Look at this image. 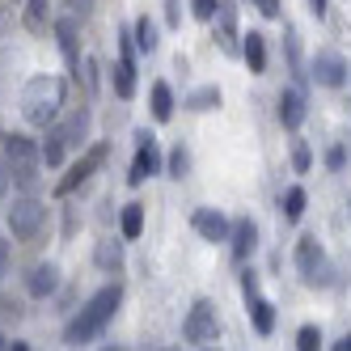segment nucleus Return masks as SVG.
I'll list each match as a JSON object with an SVG mask.
<instances>
[{
    "instance_id": "nucleus-1",
    "label": "nucleus",
    "mask_w": 351,
    "mask_h": 351,
    "mask_svg": "<svg viewBox=\"0 0 351 351\" xmlns=\"http://www.w3.org/2000/svg\"><path fill=\"white\" fill-rule=\"evenodd\" d=\"M119 305H123V288H119V284H106L102 292H93V296L85 300V309L64 326V339H68L72 347H81V343L97 339V335L106 330V322L119 313Z\"/></svg>"
},
{
    "instance_id": "nucleus-2",
    "label": "nucleus",
    "mask_w": 351,
    "mask_h": 351,
    "mask_svg": "<svg viewBox=\"0 0 351 351\" xmlns=\"http://www.w3.org/2000/svg\"><path fill=\"white\" fill-rule=\"evenodd\" d=\"M64 97H68V85L64 77H34L26 89H21V114H26L30 128H51L64 110Z\"/></svg>"
},
{
    "instance_id": "nucleus-3",
    "label": "nucleus",
    "mask_w": 351,
    "mask_h": 351,
    "mask_svg": "<svg viewBox=\"0 0 351 351\" xmlns=\"http://www.w3.org/2000/svg\"><path fill=\"white\" fill-rule=\"evenodd\" d=\"M165 169V157H161V148H157V136L153 132H136V161L128 169V186H140L144 178H153V173Z\"/></svg>"
},
{
    "instance_id": "nucleus-4",
    "label": "nucleus",
    "mask_w": 351,
    "mask_h": 351,
    "mask_svg": "<svg viewBox=\"0 0 351 351\" xmlns=\"http://www.w3.org/2000/svg\"><path fill=\"white\" fill-rule=\"evenodd\" d=\"M106 157H110V148H106V144H89V148H85V157H81L77 165H72L60 182H56V195H60V199H68L77 186H85V182L93 178V173L106 165Z\"/></svg>"
},
{
    "instance_id": "nucleus-5",
    "label": "nucleus",
    "mask_w": 351,
    "mask_h": 351,
    "mask_svg": "<svg viewBox=\"0 0 351 351\" xmlns=\"http://www.w3.org/2000/svg\"><path fill=\"white\" fill-rule=\"evenodd\" d=\"M296 271L305 284H330V267H326V250L313 233H305L296 241Z\"/></svg>"
},
{
    "instance_id": "nucleus-6",
    "label": "nucleus",
    "mask_w": 351,
    "mask_h": 351,
    "mask_svg": "<svg viewBox=\"0 0 351 351\" xmlns=\"http://www.w3.org/2000/svg\"><path fill=\"white\" fill-rule=\"evenodd\" d=\"M182 335H186V343H195V347L216 343L220 317H216V305H212V300H195L191 313H186V322H182Z\"/></svg>"
},
{
    "instance_id": "nucleus-7",
    "label": "nucleus",
    "mask_w": 351,
    "mask_h": 351,
    "mask_svg": "<svg viewBox=\"0 0 351 351\" xmlns=\"http://www.w3.org/2000/svg\"><path fill=\"white\" fill-rule=\"evenodd\" d=\"M43 220H47V208L38 204V199H17V204L9 208V233L17 241H30L43 229Z\"/></svg>"
},
{
    "instance_id": "nucleus-8",
    "label": "nucleus",
    "mask_w": 351,
    "mask_h": 351,
    "mask_svg": "<svg viewBox=\"0 0 351 351\" xmlns=\"http://www.w3.org/2000/svg\"><path fill=\"white\" fill-rule=\"evenodd\" d=\"M114 93L128 102L136 93V38L132 30H119V64H114Z\"/></svg>"
},
{
    "instance_id": "nucleus-9",
    "label": "nucleus",
    "mask_w": 351,
    "mask_h": 351,
    "mask_svg": "<svg viewBox=\"0 0 351 351\" xmlns=\"http://www.w3.org/2000/svg\"><path fill=\"white\" fill-rule=\"evenodd\" d=\"M51 30H56V43H60V51H64V64L81 77V38H77V30H81V21L72 17V13H64V17H56L51 21Z\"/></svg>"
},
{
    "instance_id": "nucleus-10",
    "label": "nucleus",
    "mask_w": 351,
    "mask_h": 351,
    "mask_svg": "<svg viewBox=\"0 0 351 351\" xmlns=\"http://www.w3.org/2000/svg\"><path fill=\"white\" fill-rule=\"evenodd\" d=\"M305 114H309V93H305V81H296L280 93V123L288 132H296L305 123Z\"/></svg>"
},
{
    "instance_id": "nucleus-11",
    "label": "nucleus",
    "mask_w": 351,
    "mask_h": 351,
    "mask_svg": "<svg viewBox=\"0 0 351 351\" xmlns=\"http://www.w3.org/2000/svg\"><path fill=\"white\" fill-rule=\"evenodd\" d=\"M313 81L326 85V89L347 85V60L339 51H330V47H322V51L313 56Z\"/></svg>"
},
{
    "instance_id": "nucleus-12",
    "label": "nucleus",
    "mask_w": 351,
    "mask_h": 351,
    "mask_svg": "<svg viewBox=\"0 0 351 351\" xmlns=\"http://www.w3.org/2000/svg\"><path fill=\"white\" fill-rule=\"evenodd\" d=\"M216 43H220V51H229V56H241V34H237V5L233 0H220L216 5Z\"/></svg>"
},
{
    "instance_id": "nucleus-13",
    "label": "nucleus",
    "mask_w": 351,
    "mask_h": 351,
    "mask_svg": "<svg viewBox=\"0 0 351 351\" xmlns=\"http://www.w3.org/2000/svg\"><path fill=\"white\" fill-rule=\"evenodd\" d=\"M191 224L204 241H229V229H233V224L224 220V212H216V208H195Z\"/></svg>"
},
{
    "instance_id": "nucleus-14",
    "label": "nucleus",
    "mask_w": 351,
    "mask_h": 351,
    "mask_svg": "<svg viewBox=\"0 0 351 351\" xmlns=\"http://www.w3.org/2000/svg\"><path fill=\"white\" fill-rule=\"evenodd\" d=\"M254 250H258V224L245 216V220H237L233 229H229V254H233L237 263H245Z\"/></svg>"
},
{
    "instance_id": "nucleus-15",
    "label": "nucleus",
    "mask_w": 351,
    "mask_h": 351,
    "mask_svg": "<svg viewBox=\"0 0 351 351\" xmlns=\"http://www.w3.org/2000/svg\"><path fill=\"white\" fill-rule=\"evenodd\" d=\"M56 288H60V267L56 263H38L30 275H26V292L30 296H56Z\"/></svg>"
},
{
    "instance_id": "nucleus-16",
    "label": "nucleus",
    "mask_w": 351,
    "mask_h": 351,
    "mask_svg": "<svg viewBox=\"0 0 351 351\" xmlns=\"http://www.w3.org/2000/svg\"><path fill=\"white\" fill-rule=\"evenodd\" d=\"M89 123H93V119H89V110H72L64 123L56 119V132L64 136V144H68V148H81V144H85V136H89Z\"/></svg>"
},
{
    "instance_id": "nucleus-17",
    "label": "nucleus",
    "mask_w": 351,
    "mask_h": 351,
    "mask_svg": "<svg viewBox=\"0 0 351 351\" xmlns=\"http://www.w3.org/2000/svg\"><path fill=\"white\" fill-rule=\"evenodd\" d=\"M241 60L250 64V72H267V34H241Z\"/></svg>"
},
{
    "instance_id": "nucleus-18",
    "label": "nucleus",
    "mask_w": 351,
    "mask_h": 351,
    "mask_svg": "<svg viewBox=\"0 0 351 351\" xmlns=\"http://www.w3.org/2000/svg\"><path fill=\"white\" fill-rule=\"evenodd\" d=\"M21 21H26L30 34H47V26H51V0H26L21 5Z\"/></svg>"
},
{
    "instance_id": "nucleus-19",
    "label": "nucleus",
    "mask_w": 351,
    "mask_h": 351,
    "mask_svg": "<svg viewBox=\"0 0 351 351\" xmlns=\"http://www.w3.org/2000/svg\"><path fill=\"white\" fill-rule=\"evenodd\" d=\"M5 157L9 165H30V161H43L38 157V144L30 136H5Z\"/></svg>"
},
{
    "instance_id": "nucleus-20",
    "label": "nucleus",
    "mask_w": 351,
    "mask_h": 351,
    "mask_svg": "<svg viewBox=\"0 0 351 351\" xmlns=\"http://www.w3.org/2000/svg\"><path fill=\"white\" fill-rule=\"evenodd\" d=\"M38 157H43V165H47V169H60V165H64V157H68V144H64V136L56 132V123L47 128V140L38 144Z\"/></svg>"
},
{
    "instance_id": "nucleus-21",
    "label": "nucleus",
    "mask_w": 351,
    "mask_h": 351,
    "mask_svg": "<svg viewBox=\"0 0 351 351\" xmlns=\"http://www.w3.org/2000/svg\"><path fill=\"white\" fill-rule=\"evenodd\" d=\"M93 263L102 267L106 275H119V271H123V241H114V237L97 241V250H93Z\"/></svg>"
},
{
    "instance_id": "nucleus-22",
    "label": "nucleus",
    "mask_w": 351,
    "mask_h": 351,
    "mask_svg": "<svg viewBox=\"0 0 351 351\" xmlns=\"http://www.w3.org/2000/svg\"><path fill=\"white\" fill-rule=\"evenodd\" d=\"M119 233H123V241H136L140 233H144V204H123V212H119Z\"/></svg>"
},
{
    "instance_id": "nucleus-23",
    "label": "nucleus",
    "mask_w": 351,
    "mask_h": 351,
    "mask_svg": "<svg viewBox=\"0 0 351 351\" xmlns=\"http://www.w3.org/2000/svg\"><path fill=\"white\" fill-rule=\"evenodd\" d=\"M132 38H136V51H144V56H153L157 51V21L153 17H136V26H132Z\"/></svg>"
},
{
    "instance_id": "nucleus-24",
    "label": "nucleus",
    "mask_w": 351,
    "mask_h": 351,
    "mask_svg": "<svg viewBox=\"0 0 351 351\" xmlns=\"http://www.w3.org/2000/svg\"><path fill=\"white\" fill-rule=\"evenodd\" d=\"M250 322H254L258 335H271V330H275V305H271L267 296H254V300H250Z\"/></svg>"
},
{
    "instance_id": "nucleus-25",
    "label": "nucleus",
    "mask_w": 351,
    "mask_h": 351,
    "mask_svg": "<svg viewBox=\"0 0 351 351\" xmlns=\"http://www.w3.org/2000/svg\"><path fill=\"white\" fill-rule=\"evenodd\" d=\"M153 119H157V123H169V119H173V89H169L165 81L153 85Z\"/></svg>"
},
{
    "instance_id": "nucleus-26",
    "label": "nucleus",
    "mask_w": 351,
    "mask_h": 351,
    "mask_svg": "<svg viewBox=\"0 0 351 351\" xmlns=\"http://www.w3.org/2000/svg\"><path fill=\"white\" fill-rule=\"evenodd\" d=\"M305 204H309V195H305V186H288L284 191V220H300L305 216Z\"/></svg>"
},
{
    "instance_id": "nucleus-27",
    "label": "nucleus",
    "mask_w": 351,
    "mask_h": 351,
    "mask_svg": "<svg viewBox=\"0 0 351 351\" xmlns=\"http://www.w3.org/2000/svg\"><path fill=\"white\" fill-rule=\"evenodd\" d=\"M38 165H43V161H30V165H9V169H13V186H17V191H34V186H38Z\"/></svg>"
},
{
    "instance_id": "nucleus-28",
    "label": "nucleus",
    "mask_w": 351,
    "mask_h": 351,
    "mask_svg": "<svg viewBox=\"0 0 351 351\" xmlns=\"http://www.w3.org/2000/svg\"><path fill=\"white\" fill-rule=\"evenodd\" d=\"M186 106H191V110H212V106H220V89H216V85L195 89V93L186 97Z\"/></svg>"
},
{
    "instance_id": "nucleus-29",
    "label": "nucleus",
    "mask_w": 351,
    "mask_h": 351,
    "mask_svg": "<svg viewBox=\"0 0 351 351\" xmlns=\"http://www.w3.org/2000/svg\"><path fill=\"white\" fill-rule=\"evenodd\" d=\"M186 169H191V157H186V148L178 144V148L165 157V173H169V178H186Z\"/></svg>"
},
{
    "instance_id": "nucleus-30",
    "label": "nucleus",
    "mask_w": 351,
    "mask_h": 351,
    "mask_svg": "<svg viewBox=\"0 0 351 351\" xmlns=\"http://www.w3.org/2000/svg\"><path fill=\"white\" fill-rule=\"evenodd\" d=\"M309 165H313L309 144H305V140H292V169H296V173H309Z\"/></svg>"
},
{
    "instance_id": "nucleus-31",
    "label": "nucleus",
    "mask_w": 351,
    "mask_h": 351,
    "mask_svg": "<svg viewBox=\"0 0 351 351\" xmlns=\"http://www.w3.org/2000/svg\"><path fill=\"white\" fill-rule=\"evenodd\" d=\"M296 347L300 351H317L322 347V330H317V326H300V330H296Z\"/></svg>"
},
{
    "instance_id": "nucleus-32",
    "label": "nucleus",
    "mask_w": 351,
    "mask_h": 351,
    "mask_svg": "<svg viewBox=\"0 0 351 351\" xmlns=\"http://www.w3.org/2000/svg\"><path fill=\"white\" fill-rule=\"evenodd\" d=\"M64 13H72L77 21H89V13H93V0H64Z\"/></svg>"
},
{
    "instance_id": "nucleus-33",
    "label": "nucleus",
    "mask_w": 351,
    "mask_h": 351,
    "mask_svg": "<svg viewBox=\"0 0 351 351\" xmlns=\"http://www.w3.org/2000/svg\"><path fill=\"white\" fill-rule=\"evenodd\" d=\"M216 5H220V0H191V13H195L199 21H212V17H216Z\"/></svg>"
},
{
    "instance_id": "nucleus-34",
    "label": "nucleus",
    "mask_w": 351,
    "mask_h": 351,
    "mask_svg": "<svg viewBox=\"0 0 351 351\" xmlns=\"http://www.w3.org/2000/svg\"><path fill=\"white\" fill-rule=\"evenodd\" d=\"M241 292H245V300H254V296H258V275L250 271V267L241 271Z\"/></svg>"
},
{
    "instance_id": "nucleus-35",
    "label": "nucleus",
    "mask_w": 351,
    "mask_h": 351,
    "mask_svg": "<svg viewBox=\"0 0 351 351\" xmlns=\"http://www.w3.org/2000/svg\"><path fill=\"white\" fill-rule=\"evenodd\" d=\"M13 186V169H9V157L0 153V199H5V191Z\"/></svg>"
},
{
    "instance_id": "nucleus-36",
    "label": "nucleus",
    "mask_w": 351,
    "mask_h": 351,
    "mask_svg": "<svg viewBox=\"0 0 351 351\" xmlns=\"http://www.w3.org/2000/svg\"><path fill=\"white\" fill-rule=\"evenodd\" d=\"M250 5H254L263 17H280V0H250Z\"/></svg>"
},
{
    "instance_id": "nucleus-37",
    "label": "nucleus",
    "mask_w": 351,
    "mask_h": 351,
    "mask_svg": "<svg viewBox=\"0 0 351 351\" xmlns=\"http://www.w3.org/2000/svg\"><path fill=\"white\" fill-rule=\"evenodd\" d=\"M81 68H85V85H89V93H93V89H97V60H89V56H85V64H81Z\"/></svg>"
},
{
    "instance_id": "nucleus-38",
    "label": "nucleus",
    "mask_w": 351,
    "mask_h": 351,
    "mask_svg": "<svg viewBox=\"0 0 351 351\" xmlns=\"http://www.w3.org/2000/svg\"><path fill=\"white\" fill-rule=\"evenodd\" d=\"M9 263H13V250H9V241H0V280L9 275Z\"/></svg>"
},
{
    "instance_id": "nucleus-39",
    "label": "nucleus",
    "mask_w": 351,
    "mask_h": 351,
    "mask_svg": "<svg viewBox=\"0 0 351 351\" xmlns=\"http://www.w3.org/2000/svg\"><path fill=\"white\" fill-rule=\"evenodd\" d=\"M326 165H330V169H343V165H347V153H343V148H330V153H326Z\"/></svg>"
},
{
    "instance_id": "nucleus-40",
    "label": "nucleus",
    "mask_w": 351,
    "mask_h": 351,
    "mask_svg": "<svg viewBox=\"0 0 351 351\" xmlns=\"http://www.w3.org/2000/svg\"><path fill=\"white\" fill-rule=\"evenodd\" d=\"M326 9H330V0H309V13L313 17H326Z\"/></svg>"
},
{
    "instance_id": "nucleus-41",
    "label": "nucleus",
    "mask_w": 351,
    "mask_h": 351,
    "mask_svg": "<svg viewBox=\"0 0 351 351\" xmlns=\"http://www.w3.org/2000/svg\"><path fill=\"white\" fill-rule=\"evenodd\" d=\"M335 347H339V351H351V330H347V335H343V339H339Z\"/></svg>"
},
{
    "instance_id": "nucleus-42",
    "label": "nucleus",
    "mask_w": 351,
    "mask_h": 351,
    "mask_svg": "<svg viewBox=\"0 0 351 351\" xmlns=\"http://www.w3.org/2000/svg\"><path fill=\"white\" fill-rule=\"evenodd\" d=\"M5 347H9V339H5V335H0V351H5Z\"/></svg>"
}]
</instances>
